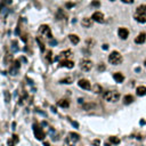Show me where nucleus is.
<instances>
[{
	"instance_id": "4be33fe9",
	"label": "nucleus",
	"mask_w": 146,
	"mask_h": 146,
	"mask_svg": "<svg viewBox=\"0 0 146 146\" xmlns=\"http://www.w3.org/2000/svg\"><path fill=\"white\" fill-rule=\"evenodd\" d=\"M57 18L58 19H65V18H66V15H65V14L59 9V10L57 11Z\"/></svg>"
},
{
	"instance_id": "f3484780",
	"label": "nucleus",
	"mask_w": 146,
	"mask_h": 146,
	"mask_svg": "<svg viewBox=\"0 0 146 146\" xmlns=\"http://www.w3.org/2000/svg\"><path fill=\"white\" fill-rule=\"evenodd\" d=\"M57 104H58V106H60V107L66 108L70 106V101L69 99H60V101H58Z\"/></svg>"
},
{
	"instance_id": "412c9836",
	"label": "nucleus",
	"mask_w": 146,
	"mask_h": 146,
	"mask_svg": "<svg viewBox=\"0 0 146 146\" xmlns=\"http://www.w3.org/2000/svg\"><path fill=\"white\" fill-rule=\"evenodd\" d=\"M95 104L94 103H87V104H83V110H86V111H88V110H92L95 108Z\"/></svg>"
},
{
	"instance_id": "a878e982",
	"label": "nucleus",
	"mask_w": 146,
	"mask_h": 146,
	"mask_svg": "<svg viewBox=\"0 0 146 146\" xmlns=\"http://www.w3.org/2000/svg\"><path fill=\"white\" fill-rule=\"evenodd\" d=\"M86 45H88L89 47H92V45H94V40H91V39L86 40Z\"/></svg>"
},
{
	"instance_id": "2f4dec72",
	"label": "nucleus",
	"mask_w": 146,
	"mask_h": 146,
	"mask_svg": "<svg viewBox=\"0 0 146 146\" xmlns=\"http://www.w3.org/2000/svg\"><path fill=\"white\" fill-rule=\"evenodd\" d=\"M122 2H125V4H132L135 0H121Z\"/></svg>"
},
{
	"instance_id": "e433bc0d",
	"label": "nucleus",
	"mask_w": 146,
	"mask_h": 146,
	"mask_svg": "<svg viewBox=\"0 0 146 146\" xmlns=\"http://www.w3.org/2000/svg\"><path fill=\"white\" fill-rule=\"evenodd\" d=\"M1 8H2V7H1V6H0V11H1Z\"/></svg>"
},
{
	"instance_id": "c85d7f7f",
	"label": "nucleus",
	"mask_w": 146,
	"mask_h": 146,
	"mask_svg": "<svg viewBox=\"0 0 146 146\" xmlns=\"http://www.w3.org/2000/svg\"><path fill=\"white\" fill-rule=\"evenodd\" d=\"M11 139H13V142L16 144V143L18 142V136L17 135H13V138H11Z\"/></svg>"
},
{
	"instance_id": "6e6552de",
	"label": "nucleus",
	"mask_w": 146,
	"mask_h": 146,
	"mask_svg": "<svg viewBox=\"0 0 146 146\" xmlns=\"http://www.w3.org/2000/svg\"><path fill=\"white\" fill-rule=\"evenodd\" d=\"M78 84H79L80 88L84 89V90H90V89H91V84H90V82H89L88 80H86V79H81V80H79Z\"/></svg>"
},
{
	"instance_id": "ddd939ff",
	"label": "nucleus",
	"mask_w": 146,
	"mask_h": 146,
	"mask_svg": "<svg viewBox=\"0 0 146 146\" xmlns=\"http://www.w3.org/2000/svg\"><path fill=\"white\" fill-rule=\"evenodd\" d=\"M81 25L83 26V28H90V26L92 25V19H91V18H88V17L82 18Z\"/></svg>"
},
{
	"instance_id": "f8f14e48",
	"label": "nucleus",
	"mask_w": 146,
	"mask_h": 146,
	"mask_svg": "<svg viewBox=\"0 0 146 146\" xmlns=\"http://www.w3.org/2000/svg\"><path fill=\"white\" fill-rule=\"evenodd\" d=\"M70 56H72L71 50H64V52L60 53V55H59V57H58V58H60L62 60H66V59H69Z\"/></svg>"
},
{
	"instance_id": "20e7f679",
	"label": "nucleus",
	"mask_w": 146,
	"mask_h": 146,
	"mask_svg": "<svg viewBox=\"0 0 146 146\" xmlns=\"http://www.w3.org/2000/svg\"><path fill=\"white\" fill-rule=\"evenodd\" d=\"M39 33H40V35L42 36L43 39H52L53 38L52 31H50L48 25H41L40 29H39Z\"/></svg>"
},
{
	"instance_id": "bb28decb",
	"label": "nucleus",
	"mask_w": 146,
	"mask_h": 146,
	"mask_svg": "<svg viewBox=\"0 0 146 146\" xmlns=\"http://www.w3.org/2000/svg\"><path fill=\"white\" fill-rule=\"evenodd\" d=\"M10 62H11V55H8L7 56V58L5 59V63H6V64H9Z\"/></svg>"
},
{
	"instance_id": "6ab92c4d",
	"label": "nucleus",
	"mask_w": 146,
	"mask_h": 146,
	"mask_svg": "<svg viewBox=\"0 0 146 146\" xmlns=\"http://www.w3.org/2000/svg\"><path fill=\"white\" fill-rule=\"evenodd\" d=\"M69 39L71 40V42L73 43V45H78V43H79V41H80V38L78 35H75V34H70L69 35Z\"/></svg>"
},
{
	"instance_id": "2eb2a0df",
	"label": "nucleus",
	"mask_w": 146,
	"mask_h": 146,
	"mask_svg": "<svg viewBox=\"0 0 146 146\" xmlns=\"http://www.w3.org/2000/svg\"><path fill=\"white\" fill-rule=\"evenodd\" d=\"M113 78H114V80H115L118 83H121V82H123V80H125V77H123V75L121 74L120 72L114 73V74H113Z\"/></svg>"
},
{
	"instance_id": "f704fd0d",
	"label": "nucleus",
	"mask_w": 146,
	"mask_h": 146,
	"mask_svg": "<svg viewBox=\"0 0 146 146\" xmlns=\"http://www.w3.org/2000/svg\"><path fill=\"white\" fill-rule=\"evenodd\" d=\"M103 49L104 50H107L108 49V45H103Z\"/></svg>"
},
{
	"instance_id": "39448f33",
	"label": "nucleus",
	"mask_w": 146,
	"mask_h": 146,
	"mask_svg": "<svg viewBox=\"0 0 146 146\" xmlns=\"http://www.w3.org/2000/svg\"><path fill=\"white\" fill-rule=\"evenodd\" d=\"M92 62L90 59H87V58H84V59H82L81 62H80V67H81V70L82 71H84V72H88V71H90V70L92 69Z\"/></svg>"
},
{
	"instance_id": "b1692460",
	"label": "nucleus",
	"mask_w": 146,
	"mask_h": 146,
	"mask_svg": "<svg viewBox=\"0 0 146 146\" xmlns=\"http://www.w3.org/2000/svg\"><path fill=\"white\" fill-rule=\"evenodd\" d=\"M60 83H71L72 82V78H65V79L60 80Z\"/></svg>"
},
{
	"instance_id": "f257e3e1",
	"label": "nucleus",
	"mask_w": 146,
	"mask_h": 146,
	"mask_svg": "<svg viewBox=\"0 0 146 146\" xmlns=\"http://www.w3.org/2000/svg\"><path fill=\"white\" fill-rule=\"evenodd\" d=\"M133 17L138 23H146V5H140L136 8Z\"/></svg>"
},
{
	"instance_id": "0eeeda50",
	"label": "nucleus",
	"mask_w": 146,
	"mask_h": 146,
	"mask_svg": "<svg viewBox=\"0 0 146 146\" xmlns=\"http://www.w3.org/2000/svg\"><path fill=\"white\" fill-rule=\"evenodd\" d=\"M91 19L97 23H104L105 22V17H104V14L101 11H95L91 16Z\"/></svg>"
},
{
	"instance_id": "4468645a",
	"label": "nucleus",
	"mask_w": 146,
	"mask_h": 146,
	"mask_svg": "<svg viewBox=\"0 0 146 146\" xmlns=\"http://www.w3.org/2000/svg\"><path fill=\"white\" fill-rule=\"evenodd\" d=\"M79 139H80V136L78 135V133H75V132H70L69 133V140L71 143H75Z\"/></svg>"
},
{
	"instance_id": "a211bd4d",
	"label": "nucleus",
	"mask_w": 146,
	"mask_h": 146,
	"mask_svg": "<svg viewBox=\"0 0 146 146\" xmlns=\"http://www.w3.org/2000/svg\"><path fill=\"white\" fill-rule=\"evenodd\" d=\"M133 101H135V98H133V96H131V95H127V96L123 97V103H125L126 105L131 104Z\"/></svg>"
},
{
	"instance_id": "7ed1b4c3",
	"label": "nucleus",
	"mask_w": 146,
	"mask_h": 146,
	"mask_svg": "<svg viewBox=\"0 0 146 146\" xmlns=\"http://www.w3.org/2000/svg\"><path fill=\"white\" fill-rule=\"evenodd\" d=\"M122 60H123L122 55L119 52H112L108 56V62L113 65H120L122 63Z\"/></svg>"
},
{
	"instance_id": "7c9ffc66",
	"label": "nucleus",
	"mask_w": 146,
	"mask_h": 146,
	"mask_svg": "<svg viewBox=\"0 0 146 146\" xmlns=\"http://www.w3.org/2000/svg\"><path fill=\"white\" fill-rule=\"evenodd\" d=\"M5 95H6V102H7V103H9V92L5 91Z\"/></svg>"
},
{
	"instance_id": "1a4fd4ad",
	"label": "nucleus",
	"mask_w": 146,
	"mask_h": 146,
	"mask_svg": "<svg viewBox=\"0 0 146 146\" xmlns=\"http://www.w3.org/2000/svg\"><path fill=\"white\" fill-rule=\"evenodd\" d=\"M118 34H119V36H120V39L126 40V39L128 38V35H129V31L126 28H120L119 29V31H118Z\"/></svg>"
},
{
	"instance_id": "dca6fc26",
	"label": "nucleus",
	"mask_w": 146,
	"mask_h": 146,
	"mask_svg": "<svg viewBox=\"0 0 146 146\" xmlns=\"http://www.w3.org/2000/svg\"><path fill=\"white\" fill-rule=\"evenodd\" d=\"M136 94H137V96H145L146 95V87L139 86L137 89H136Z\"/></svg>"
},
{
	"instance_id": "f03ea898",
	"label": "nucleus",
	"mask_w": 146,
	"mask_h": 146,
	"mask_svg": "<svg viewBox=\"0 0 146 146\" xmlns=\"http://www.w3.org/2000/svg\"><path fill=\"white\" fill-rule=\"evenodd\" d=\"M103 97L105 101L110 102V103H116L120 99V94L115 90H107L104 92Z\"/></svg>"
},
{
	"instance_id": "c9c22d12",
	"label": "nucleus",
	"mask_w": 146,
	"mask_h": 146,
	"mask_svg": "<svg viewBox=\"0 0 146 146\" xmlns=\"http://www.w3.org/2000/svg\"><path fill=\"white\" fill-rule=\"evenodd\" d=\"M144 65H145V66H146V60H145V62H144Z\"/></svg>"
},
{
	"instance_id": "72a5a7b5",
	"label": "nucleus",
	"mask_w": 146,
	"mask_h": 146,
	"mask_svg": "<svg viewBox=\"0 0 146 146\" xmlns=\"http://www.w3.org/2000/svg\"><path fill=\"white\" fill-rule=\"evenodd\" d=\"M73 6H74V4H71V2H67V4H66V7H67V8H72Z\"/></svg>"
},
{
	"instance_id": "9d476101",
	"label": "nucleus",
	"mask_w": 146,
	"mask_h": 146,
	"mask_svg": "<svg viewBox=\"0 0 146 146\" xmlns=\"http://www.w3.org/2000/svg\"><path fill=\"white\" fill-rule=\"evenodd\" d=\"M145 41H146V33L145 32H140L135 39V42L138 43V45H142V43H144Z\"/></svg>"
},
{
	"instance_id": "c756f323",
	"label": "nucleus",
	"mask_w": 146,
	"mask_h": 146,
	"mask_svg": "<svg viewBox=\"0 0 146 146\" xmlns=\"http://www.w3.org/2000/svg\"><path fill=\"white\" fill-rule=\"evenodd\" d=\"M11 0H2V4L4 5H11Z\"/></svg>"
},
{
	"instance_id": "473e14b6",
	"label": "nucleus",
	"mask_w": 146,
	"mask_h": 146,
	"mask_svg": "<svg viewBox=\"0 0 146 146\" xmlns=\"http://www.w3.org/2000/svg\"><path fill=\"white\" fill-rule=\"evenodd\" d=\"M14 144H15V143L13 142V139H9L8 140V146H14Z\"/></svg>"
},
{
	"instance_id": "9b49d317",
	"label": "nucleus",
	"mask_w": 146,
	"mask_h": 146,
	"mask_svg": "<svg viewBox=\"0 0 146 146\" xmlns=\"http://www.w3.org/2000/svg\"><path fill=\"white\" fill-rule=\"evenodd\" d=\"M59 66H63V67H67V69H72L73 66H74V63L72 62V60H60L59 62Z\"/></svg>"
},
{
	"instance_id": "423d86ee",
	"label": "nucleus",
	"mask_w": 146,
	"mask_h": 146,
	"mask_svg": "<svg viewBox=\"0 0 146 146\" xmlns=\"http://www.w3.org/2000/svg\"><path fill=\"white\" fill-rule=\"evenodd\" d=\"M33 131H34V136L38 140H43L45 139V132L42 131V129L39 128L38 125H34V128H33Z\"/></svg>"
},
{
	"instance_id": "cd10ccee",
	"label": "nucleus",
	"mask_w": 146,
	"mask_h": 146,
	"mask_svg": "<svg viewBox=\"0 0 146 146\" xmlns=\"http://www.w3.org/2000/svg\"><path fill=\"white\" fill-rule=\"evenodd\" d=\"M98 70H99V71H104V70H105V64L101 63V64H99V66H98Z\"/></svg>"
},
{
	"instance_id": "393cba45",
	"label": "nucleus",
	"mask_w": 146,
	"mask_h": 146,
	"mask_svg": "<svg viewBox=\"0 0 146 146\" xmlns=\"http://www.w3.org/2000/svg\"><path fill=\"white\" fill-rule=\"evenodd\" d=\"M91 6L92 7H99L101 6V2H99L98 0H94V1L91 2Z\"/></svg>"
},
{
	"instance_id": "5701e85b",
	"label": "nucleus",
	"mask_w": 146,
	"mask_h": 146,
	"mask_svg": "<svg viewBox=\"0 0 146 146\" xmlns=\"http://www.w3.org/2000/svg\"><path fill=\"white\" fill-rule=\"evenodd\" d=\"M110 142H111L112 144H115V145L120 144V139H119L118 137H110Z\"/></svg>"
},
{
	"instance_id": "4c0bfd02",
	"label": "nucleus",
	"mask_w": 146,
	"mask_h": 146,
	"mask_svg": "<svg viewBox=\"0 0 146 146\" xmlns=\"http://www.w3.org/2000/svg\"><path fill=\"white\" fill-rule=\"evenodd\" d=\"M110 1H114V0H110Z\"/></svg>"
},
{
	"instance_id": "aec40b11",
	"label": "nucleus",
	"mask_w": 146,
	"mask_h": 146,
	"mask_svg": "<svg viewBox=\"0 0 146 146\" xmlns=\"http://www.w3.org/2000/svg\"><path fill=\"white\" fill-rule=\"evenodd\" d=\"M91 89H92V91L95 92V94H101L102 91H103V88H102L101 86H99V84H94V86L91 87Z\"/></svg>"
}]
</instances>
